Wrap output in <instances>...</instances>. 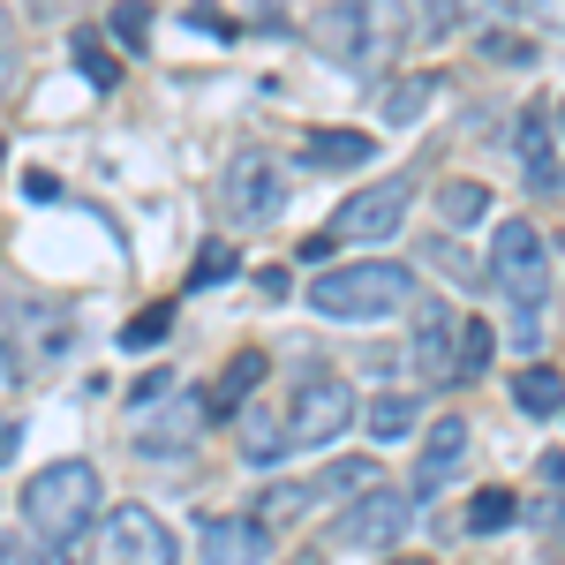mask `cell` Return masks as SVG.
I'll return each mask as SVG.
<instances>
[{
    "mask_svg": "<svg viewBox=\"0 0 565 565\" xmlns=\"http://www.w3.org/2000/svg\"><path fill=\"white\" fill-rule=\"evenodd\" d=\"M317 39H324V53H332V61L362 68V61H370V8H324Z\"/></svg>",
    "mask_w": 565,
    "mask_h": 565,
    "instance_id": "obj_13",
    "label": "cell"
},
{
    "mask_svg": "<svg viewBox=\"0 0 565 565\" xmlns=\"http://www.w3.org/2000/svg\"><path fill=\"white\" fill-rule=\"evenodd\" d=\"M90 513H98V468L90 460H53V468H39L23 482V521L53 551H68L90 527Z\"/></svg>",
    "mask_w": 565,
    "mask_h": 565,
    "instance_id": "obj_2",
    "label": "cell"
},
{
    "mask_svg": "<svg viewBox=\"0 0 565 565\" xmlns=\"http://www.w3.org/2000/svg\"><path fill=\"white\" fill-rule=\"evenodd\" d=\"M196 423H204V399H181L167 415H151V423L136 430V445H143V452H181V445L196 437Z\"/></svg>",
    "mask_w": 565,
    "mask_h": 565,
    "instance_id": "obj_14",
    "label": "cell"
},
{
    "mask_svg": "<svg viewBox=\"0 0 565 565\" xmlns=\"http://www.w3.org/2000/svg\"><path fill=\"white\" fill-rule=\"evenodd\" d=\"M114 39L143 45V39H151V15H143V8H114Z\"/></svg>",
    "mask_w": 565,
    "mask_h": 565,
    "instance_id": "obj_29",
    "label": "cell"
},
{
    "mask_svg": "<svg viewBox=\"0 0 565 565\" xmlns=\"http://www.w3.org/2000/svg\"><path fill=\"white\" fill-rule=\"evenodd\" d=\"M196 543H204V565H257L271 551V527L264 521H204Z\"/></svg>",
    "mask_w": 565,
    "mask_h": 565,
    "instance_id": "obj_11",
    "label": "cell"
},
{
    "mask_svg": "<svg viewBox=\"0 0 565 565\" xmlns=\"http://www.w3.org/2000/svg\"><path fill=\"white\" fill-rule=\"evenodd\" d=\"M23 189H31L39 204H53V196H61V181H53V174H23Z\"/></svg>",
    "mask_w": 565,
    "mask_h": 565,
    "instance_id": "obj_31",
    "label": "cell"
},
{
    "mask_svg": "<svg viewBox=\"0 0 565 565\" xmlns=\"http://www.w3.org/2000/svg\"><path fill=\"white\" fill-rule=\"evenodd\" d=\"M234 271H242V257H234V249H204V257H196V271H189V287H218V279H234Z\"/></svg>",
    "mask_w": 565,
    "mask_h": 565,
    "instance_id": "obj_27",
    "label": "cell"
},
{
    "mask_svg": "<svg viewBox=\"0 0 565 565\" xmlns=\"http://www.w3.org/2000/svg\"><path fill=\"white\" fill-rule=\"evenodd\" d=\"M370 151H377V136H362V129L309 136V167H370Z\"/></svg>",
    "mask_w": 565,
    "mask_h": 565,
    "instance_id": "obj_17",
    "label": "cell"
},
{
    "mask_svg": "<svg viewBox=\"0 0 565 565\" xmlns=\"http://www.w3.org/2000/svg\"><path fill=\"white\" fill-rule=\"evenodd\" d=\"M279 204H287V189H279V167H271L264 151H242V159H234V181H226V212L257 226V218H271Z\"/></svg>",
    "mask_w": 565,
    "mask_h": 565,
    "instance_id": "obj_9",
    "label": "cell"
},
{
    "mask_svg": "<svg viewBox=\"0 0 565 565\" xmlns=\"http://www.w3.org/2000/svg\"><path fill=\"white\" fill-rule=\"evenodd\" d=\"M543 476H551V482H565V452H543Z\"/></svg>",
    "mask_w": 565,
    "mask_h": 565,
    "instance_id": "obj_34",
    "label": "cell"
},
{
    "mask_svg": "<svg viewBox=\"0 0 565 565\" xmlns=\"http://www.w3.org/2000/svg\"><path fill=\"white\" fill-rule=\"evenodd\" d=\"M264 385V354H234L226 370H218V385H212V399H204V415H234L249 392Z\"/></svg>",
    "mask_w": 565,
    "mask_h": 565,
    "instance_id": "obj_15",
    "label": "cell"
},
{
    "mask_svg": "<svg viewBox=\"0 0 565 565\" xmlns=\"http://www.w3.org/2000/svg\"><path fill=\"white\" fill-rule=\"evenodd\" d=\"M317 498H324L317 482H271V498H264V513H257V521H264V527H279V521H295V513H309Z\"/></svg>",
    "mask_w": 565,
    "mask_h": 565,
    "instance_id": "obj_22",
    "label": "cell"
},
{
    "mask_svg": "<svg viewBox=\"0 0 565 565\" xmlns=\"http://www.w3.org/2000/svg\"><path fill=\"white\" fill-rule=\"evenodd\" d=\"M15 445H23V430H15V423H0V468L15 460Z\"/></svg>",
    "mask_w": 565,
    "mask_h": 565,
    "instance_id": "obj_33",
    "label": "cell"
},
{
    "mask_svg": "<svg viewBox=\"0 0 565 565\" xmlns=\"http://www.w3.org/2000/svg\"><path fill=\"white\" fill-rule=\"evenodd\" d=\"M521 167H527V189H558V151H551V106H527L521 114Z\"/></svg>",
    "mask_w": 565,
    "mask_h": 565,
    "instance_id": "obj_12",
    "label": "cell"
},
{
    "mask_svg": "<svg viewBox=\"0 0 565 565\" xmlns=\"http://www.w3.org/2000/svg\"><path fill=\"white\" fill-rule=\"evenodd\" d=\"M551 551H558V565H565V527H558V543H551Z\"/></svg>",
    "mask_w": 565,
    "mask_h": 565,
    "instance_id": "obj_36",
    "label": "cell"
},
{
    "mask_svg": "<svg viewBox=\"0 0 565 565\" xmlns=\"http://www.w3.org/2000/svg\"><path fill=\"white\" fill-rule=\"evenodd\" d=\"M452 362H460V317L445 302L415 309V370L423 377H452Z\"/></svg>",
    "mask_w": 565,
    "mask_h": 565,
    "instance_id": "obj_10",
    "label": "cell"
},
{
    "mask_svg": "<svg viewBox=\"0 0 565 565\" xmlns=\"http://www.w3.org/2000/svg\"><path fill=\"white\" fill-rule=\"evenodd\" d=\"M167 324H174V317H167V309H143V317H136L129 332H121V348H129V354L159 348V340H167Z\"/></svg>",
    "mask_w": 565,
    "mask_h": 565,
    "instance_id": "obj_28",
    "label": "cell"
},
{
    "mask_svg": "<svg viewBox=\"0 0 565 565\" xmlns=\"http://www.w3.org/2000/svg\"><path fill=\"white\" fill-rule=\"evenodd\" d=\"M490 279L505 287V309H513V348H535L543 340V309H551V249L527 218H505L498 242H490Z\"/></svg>",
    "mask_w": 565,
    "mask_h": 565,
    "instance_id": "obj_1",
    "label": "cell"
},
{
    "mask_svg": "<svg viewBox=\"0 0 565 565\" xmlns=\"http://www.w3.org/2000/svg\"><path fill=\"white\" fill-rule=\"evenodd\" d=\"M392 565H430V558H392Z\"/></svg>",
    "mask_w": 565,
    "mask_h": 565,
    "instance_id": "obj_37",
    "label": "cell"
},
{
    "mask_svg": "<svg viewBox=\"0 0 565 565\" xmlns=\"http://www.w3.org/2000/svg\"><path fill=\"white\" fill-rule=\"evenodd\" d=\"M90 565H181L174 527L159 513H143V505H114L98 543H90Z\"/></svg>",
    "mask_w": 565,
    "mask_h": 565,
    "instance_id": "obj_4",
    "label": "cell"
},
{
    "mask_svg": "<svg viewBox=\"0 0 565 565\" xmlns=\"http://www.w3.org/2000/svg\"><path fill=\"white\" fill-rule=\"evenodd\" d=\"M295 565H324V551H302V558H295Z\"/></svg>",
    "mask_w": 565,
    "mask_h": 565,
    "instance_id": "obj_35",
    "label": "cell"
},
{
    "mask_svg": "<svg viewBox=\"0 0 565 565\" xmlns=\"http://www.w3.org/2000/svg\"><path fill=\"white\" fill-rule=\"evenodd\" d=\"M242 452H249L257 468H271L279 452H295V445H287V423H271V415H249V430H242Z\"/></svg>",
    "mask_w": 565,
    "mask_h": 565,
    "instance_id": "obj_24",
    "label": "cell"
},
{
    "mask_svg": "<svg viewBox=\"0 0 565 565\" xmlns=\"http://www.w3.org/2000/svg\"><path fill=\"white\" fill-rule=\"evenodd\" d=\"M8 68H15V45H8V15H0V90H8Z\"/></svg>",
    "mask_w": 565,
    "mask_h": 565,
    "instance_id": "obj_32",
    "label": "cell"
},
{
    "mask_svg": "<svg viewBox=\"0 0 565 565\" xmlns=\"http://www.w3.org/2000/svg\"><path fill=\"white\" fill-rule=\"evenodd\" d=\"M437 212H445V226H476V218L490 212V189H482V181H445V189H437Z\"/></svg>",
    "mask_w": 565,
    "mask_h": 565,
    "instance_id": "obj_19",
    "label": "cell"
},
{
    "mask_svg": "<svg viewBox=\"0 0 565 565\" xmlns=\"http://www.w3.org/2000/svg\"><path fill=\"white\" fill-rule=\"evenodd\" d=\"M68 53H76V68L90 76V90H114V76H121V68H114V53L90 39V31H76V45H68Z\"/></svg>",
    "mask_w": 565,
    "mask_h": 565,
    "instance_id": "obj_25",
    "label": "cell"
},
{
    "mask_svg": "<svg viewBox=\"0 0 565 565\" xmlns=\"http://www.w3.org/2000/svg\"><path fill=\"white\" fill-rule=\"evenodd\" d=\"M513 513H521V498H513V490H476V498H468V527H476V535H498Z\"/></svg>",
    "mask_w": 565,
    "mask_h": 565,
    "instance_id": "obj_23",
    "label": "cell"
},
{
    "mask_svg": "<svg viewBox=\"0 0 565 565\" xmlns=\"http://www.w3.org/2000/svg\"><path fill=\"white\" fill-rule=\"evenodd\" d=\"M415 521V498L407 490H362V505L332 521V543L340 551H392Z\"/></svg>",
    "mask_w": 565,
    "mask_h": 565,
    "instance_id": "obj_5",
    "label": "cell"
},
{
    "mask_svg": "<svg viewBox=\"0 0 565 565\" xmlns=\"http://www.w3.org/2000/svg\"><path fill=\"white\" fill-rule=\"evenodd\" d=\"M407 302H415L407 264H340V271H317V287H309V309L332 324H370V317H392Z\"/></svg>",
    "mask_w": 565,
    "mask_h": 565,
    "instance_id": "obj_3",
    "label": "cell"
},
{
    "mask_svg": "<svg viewBox=\"0 0 565 565\" xmlns=\"http://www.w3.org/2000/svg\"><path fill=\"white\" fill-rule=\"evenodd\" d=\"M354 423V392L348 377H302V392H295V415H287V445H332V437Z\"/></svg>",
    "mask_w": 565,
    "mask_h": 565,
    "instance_id": "obj_6",
    "label": "cell"
},
{
    "mask_svg": "<svg viewBox=\"0 0 565 565\" xmlns=\"http://www.w3.org/2000/svg\"><path fill=\"white\" fill-rule=\"evenodd\" d=\"M513 399H521L527 415H558L565 407V377L558 370H521V377H513Z\"/></svg>",
    "mask_w": 565,
    "mask_h": 565,
    "instance_id": "obj_18",
    "label": "cell"
},
{
    "mask_svg": "<svg viewBox=\"0 0 565 565\" xmlns=\"http://www.w3.org/2000/svg\"><path fill=\"white\" fill-rule=\"evenodd\" d=\"M407 430H415V399H407V392H377V399H370V437L392 445V437H407Z\"/></svg>",
    "mask_w": 565,
    "mask_h": 565,
    "instance_id": "obj_20",
    "label": "cell"
},
{
    "mask_svg": "<svg viewBox=\"0 0 565 565\" xmlns=\"http://www.w3.org/2000/svg\"><path fill=\"white\" fill-rule=\"evenodd\" d=\"M430 90H437V76L430 68H415V76H399V84H385V98H377V114H385V129H407L423 106H430Z\"/></svg>",
    "mask_w": 565,
    "mask_h": 565,
    "instance_id": "obj_16",
    "label": "cell"
},
{
    "mask_svg": "<svg viewBox=\"0 0 565 565\" xmlns=\"http://www.w3.org/2000/svg\"><path fill=\"white\" fill-rule=\"evenodd\" d=\"M490 61H527V39H505V31H498V39H490Z\"/></svg>",
    "mask_w": 565,
    "mask_h": 565,
    "instance_id": "obj_30",
    "label": "cell"
},
{
    "mask_svg": "<svg viewBox=\"0 0 565 565\" xmlns=\"http://www.w3.org/2000/svg\"><path fill=\"white\" fill-rule=\"evenodd\" d=\"M558 121H565V106H558Z\"/></svg>",
    "mask_w": 565,
    "mask_h": 565,
    "instance_id": "obj_38",
    "label": "cell"
},
{
    "mask_svg": "<svg viewBox=\"0 0 565 565\" xmlns=\"http://www.w3.org/2000/svg\"><path fill=\"white\" fill-rule=\"evenodd\" d=\"M468 468V423L460 415H445V423H430V437H423V460H415V482H407V498L423 505V498H437L445 482Z\"/></svg>",
    "mask_w": 565,
    "mask_h": 565,
    "instance_id": "obj_8",
    "label": "cell"
},
{
    "mask_svg": "<svg viewBox=\"0 0 565 565\" xmlns=\"http://www.w3.org/2000/svg\"><path fill=\"white\" fill-rule=\"evenodd\" d=\"M407 204H415V189H407V181H385V189H354L324 234H332V242H385V234H399Z\"/></svg>",
    "mask_w": 565,
    "mask_h": 565,
    "instance_id": "obj_7",
    "label": "cell"
},
{
    "mask_svg": "<svg viewBox=\"0 0 565 565\" xmlns=\"http://www.w3.org/2000/svg\"><path fill=\"white\" fill-rule=\"evenodd\" d=\"M0 565H68V551H53L39 535H0Z\"/></svg>",
    "mask_w": 565,
    "mask_h": 565,
    "instance_id": "obj_26",
    "label": "cell"
},
{
    "mask_svg": "<svg viewBox=\"0 0 565 565\" xmlns=\"http://www.w3.org/2000/svg\"><path fill=\"white\" fill-rule=\"evenodd\" d=\"M490 354H498L490 324H482V317H460V362H452V377H482V370H490Z\"/></svg>",
    "mask_w": 565,
    "mask_h": 565,
    "instance_id": "obj_21",
    "label": "cell"
}]
</instances>
